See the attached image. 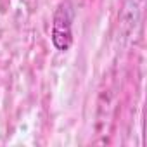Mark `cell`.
Instances as JSON below:
<instances>
[{"mask_svg": "<svg viewBox=\"0 0 147 147\" xmlns=\"http://www.w3.org/2000/svg\"><path fill=\"white\" fill-rule=\"evenodd\" d=\"M71 23H73V11L67 2H62L54 16L52 26V43L59 50H67L73 43L71 35Z\"/></svg>", "mask_w": 147, "mask_h": 147, "instance_id": "cell-1", "label": "cell"}]
</instances>
